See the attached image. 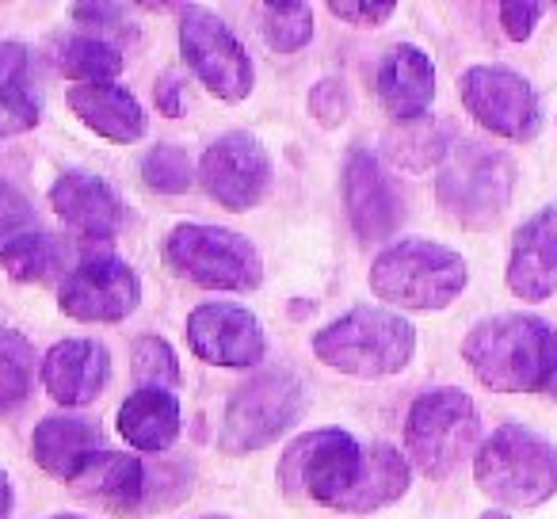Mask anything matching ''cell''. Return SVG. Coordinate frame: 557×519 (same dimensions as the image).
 Here are the masks:
<instances>
[{
  "instance_id": "obj_3",
  "label": "cell",
  "mask_w": 557,
  "mask_h": 519,
  "mask_svg": "<svg viewBox=\"0 0 557 519\" xmlns=\"http://www.w3.org/2000/svg\"><path fill=\"white\" fill-rule=\"evenodd\" d=\"M466 283H470V268H466L462 252L420 237L397 240L371 264L374 295L382 302L417 313L447 310L466 291Z\"/></svg>"
},
{
  "instance_id": "obj_11",
  "label": "cell",
  "mask_w": 557,
  "mask_h": 519,
  "mask_svg": "<svg viewBox=\"0 0 557 519\" xmlns=\"http://www.w3.org/2000/svg\"><path fill=\"white\" fill-rule=\"evenodd\" d=\"M511 161L485 146H458L440 172V199L458 222L481 225L508 207Z\"/></svg>"
},
{
  "instance_id": "obj_15",
  "label": "cell",
  "mask_w": 557,
  "mask_h": 519,
  "mask_svg": "<svg viewBox=\"0 0 557 519\" xmlns=\"http://www.w3.org/2000/svg\"><path fill=\"white\" fill-rule=\"evenodd\" d=\"M504 280L523 302H546L557 295V207H542L516 230Z\"/></svg>"
},
{
  "instance_id": "obj_27",
  "label": "cell",
  "mask_w": 557,
  "mask_h": 519,
  "mask_svg": "<svg viewBox=\"0 0 557 519\" xmlns=\"http://www.w3.org/2000/svg\"><path fill=\"white\" fill-rule=\"evenodd\" d=\"M35 386V344L20 329L0 325V412L27 401Z\"/></svg>"
},
{
  "instance_id": "obj_26",
  "label": "cell",
  "mask_w": 557,
  "mask_h": 519,
  "mask_svg": "<svg viewBox=\"0 0 557 519\" xmlns=\"http://www.w3.org/2000/svg\"><path fill=\"white\" fill-rule=\"evenodd\" d=\"M27 65H32V54L24 42H0V111L16 126L39 123V100L27 85Z\"/></svg>"
},
{
  "instance_id": "obj_18",
  "label": "cell",
  "mask_w": 557,
  "mask_h": 519,
  "mask_svg": "<svg viewBox=\"0 0 557 519\" xmlns=\"http://www.w3.org/2000/svg\"><path fill=\"white\" fill-rule=\"evenodd\" d=\"M54 214L85 237H115L123 230L126 207L108 180L92 172H62L50 187Z\"/></svg>"
},
{
  "instance_id": "obj_23",
  "label": "cell",
  "mask_w": 557,
  "mask_h": 519,
  "mask_svg": "<svg viewBox=\"0 0 557 519\" xmlns=\"http://www.w3.org/2000/svg\"><path fill=\"white\" fill-rule=\"evenodd\" d=\"M180 428H184V412H180L176 394H169V390L138 386L119 405V435L149 455L169 450L180 440Z\"/></svg>"
},
{
  "instance_id": "obj_41",
  "label": "cell",
  "mask_w": 557,
  "mask_h": 519,
  "mask_svg": "<svg viewBox=\"0 0 557 519\" xmlns=\"http://www.w3.org/2000/svg\"><path fill=\"white\" fill-rule=\"evenodd\" d=\"M199 519H233V516H199Z\"/></svg>"
},
{
  "instance_id": "obj_16",
  "label": "cell",
  "mask_w": 557,
  "mask_h": 519,
  "mask_svg": "<svg viewBox=\"0 0 557 519\" xmlns=\"http://www.w3.org/2000/svg\"><path fill=\"white\" fill-rule=\"evenodd\" d=\"M344 202H348L351 225H356L363 245L394 237L405 214L386 169L367 149H356L348 157V169H344Z\"/></svg>"
},
{
  "instance_id": "obj_42",
  "label": "cell",
  "mask_w": 557,
  "mask_h": 519,
  "mask_svg": "<svg viewBox=\"0 0 557 519\" xmlns=\"http://www.w3.org/2000/svg\"><path fill=\"white\" fill-rule=\"evenodd\" d=\"M0 134H4V126H0Z\"/></svg>"
},
{
  "instance_id": "obj_1",
  "label": "cell",
  "mask_w": 557,
  "mask_h": 519,
  "mask_svg": "<svg viewBox=\"0 0 557 519\" xmlns=\"http://www.w3.org/2000/svg\"><path fill=\"white\" fill-rule=\"evenodd\" d=\"M462 359L496 394H539L557 379V333L531 313H500L470 329Z\"/></svg>"
},
{
  "instance_id": "obj_29",
  "label": "cell",
  "mask_w": 557,
  "mask_h": 519,
  "mask_svg": "<svg viewBox=\"0 0 557 519\" xmlns=\"http://www.w3.org/2000/svg\"><path fill=\"white\" fill-rule=\"evenodd\" d=\"M263 39L278 54H295L313 39V9L302 0L263 4Z\"/></svg>"
},
{
  "instance_id": "obj_36",
  "label": "cell",
  "mask_w": 557,
  "mask_h": 519,
  "mask_svg": "<svg viewBox=\"0 0 557 519\" xmlns=\"http://www.w3.org/2000/svg\"><path fill=\"white\" fill-rule=\"evenodd\" d=\"M180 92H184V81H180L176 73H164V77L157 81L153 100H157V111H161L164 119L184 115V100H180Z\"/></svg>"
},
{
  "instance_id": "obj_28",
  "label": "cell",
  "mask_w": 557,
  "mask_h": 519,
  "mask_svg": "<svg viewBox=\"0 0 557 519\" xmlns=\"http://www.w3.org/2000/svg\"><path fill=\"white\" fill-rule=\"evenodd\" d=\"M58 65L65 70V77H73L77 85H111L123 73V54L111 42L92 39V35H77L65 39L58 50Z\"/></svg>"
},
{
  "instance_id": "obj_6",
  "label": "cell",
  "mask_w": 557,
  "mask_h": 519,
  "mask_svg": "<svg viewBox=\"0 0 557 519\" xmlns=\"http://www.w3.org/2000/svg\"><path fill=\"white\" fill-rule=\"evenodd\" d=\"M164 264L207 291H256L263 283L260 252L248 237L222 225L184 222L164 237Z\"/></svg>"
},
{
  "instance_id": "obj_2",
  "label": "cell",
  "mask_w": 557,
  "mask_h": 519,
  "mask_svg": "<svg viewBox=\"0 0 557 519\" xmlns=\"http://www.w3.org/2000/svg\"><path fill=\"white\" fill-rule=\"evenodd\" d=\"M313 356L341 374L389 379L401 374L417 356V329L394 310L356 306L313 336Z\"/></svg>"
},
{
  "instance_id": "obj_13",
  "label": "cell",
  "mask_w": 557,
  "mask_h": 519,
  "mask_svg": "<svg viewBox=\"0 0 557 519\" xmlns=\"http://www.w3.org/2000/svg\"><path fill=\"white\" fill-rule=\"evenodd\" d=\"M141 302V280L119 256H88L65 275L58 291L62 313L96 325H115L126 321Z\"/></svg>"
},
{
  "instance_id": "obj_5",
  "label": "cell",
  "mask_w": 557,
  "mask_h": 519,
  "mask_svg": "<svg viewBox=\"0 0 557 519\" xmlns=\"http://www.w3.org/2000/svg\"><path fill=\"white\" fill-rule=\"evenodd\" d=\"M481 417L470 394L440 386L420 394L405 420V450L412 466L428 478H447L478 450Z\"/></svg>"
},
{
  "instance_id": "obj_12",
  "label": "cell",
  "mask_w": 557,
  "mask_h": 519,
  "mask_svg": "<svg viewBox=\"0 0 557 519\" xmlns=\"http://www.w3.org/2000/svg\"><path fill=\"white\" fill-rule=\"evenodd\" d=\"M199 180L218 207L240 210L256 207L271 187V153L256 134L233 131L207 146L199 161Z\"/></svg>"
},
{
  "instance_id": "obj_40",
  "label": "cell",
  "mask_w": 557,
  "mask_h": 519,
  "mask_svg": "<svg viewBox=\"0 0 557 519\" xmlns=\"http://www.w3.org/2000/svg\"><path fill=\"white\" fill-rule=\"evenodd\" d=\"M50 519H85V516H70V511H65V516H50Z\"/></svg>"
},
{
  "instance_id": "obj_34",
  "label": "cell",
  "mask_w": 557,
  "mask_h": 519,
  "mask_svg": "<svg viewBox=\"0 0 557 519\" xmlns=\"http://www.w3.org/2000/svg\"><path fill=\"white\" fill-rule=\"evenodd\" d=\"M539 16H542V4H534V0H508V4H500V24L511 42L531 39L534 27H539Z\"/></svg>"
},
{
  "instance_id": "obj_20",
  "label": "cell",
  "mask_w": 557,
  "mask_h": 519,
  "mask_svg": "<svg viewBox=\"0 0 557 519\" xmlns=\"http://www.w3.org/2000/svg\"><path fill=\"white\" fill-rule=\"evenodd\" d=\"M100 450H103L100 424L88 417H70V412L39 420V428L32 435L35 466L42 473H50L54 481H73Z\"/></svg>"
},
{
  "instance_id": "obj_7",
  "label": "cell",
  "mask_w": 557,
  "mask_h": 519,
  "mask_svg": "<svg viewBox=\"0 0 557 519\" xmlns=\"http://www.w3.org/2000/svg\"><path fill=\"white\" fill-rule=\"evenodd\" d=\"M306 409V382L290 367H275L256 379H248L225 405L222 447L230 455L271 447L278 435H287Z\"/></svg>"
},
{
  "instance_id": "obj_30",
  "label": "cell",
  "mask_w": 557,
  "mask_h": 519,
  "mask_svg": "<svg viewBox=\"0 0 557 519\" xmlns=\"http://www.w3.org/2000/svg\"><path fill=\"white\" fill-rule=\"evenodd\" d=\"M131 367L134 379L141 382V390H176L180 386V359L172 351V344L164 336H138L131 348Z\"/></svg>"
},
{
  "instance_id": "obj_24",
  "label": "cell",
  "mask_w": 557,
  "mask_h": 519,
  "mask_svg": "<svg viewBox=\"0 0 557 519\" xmlns=\"http://www.w3.org/2000/svg\"><path fill=\"white\" fill-rule=\"evenodd\" d=\"M81 496L108 504V511H141V489H146V466L123 450H100L92 462L70 481Z\"/></svg>"
},
{
  "instance_id": "obj_31",
  "label": "cell",
  "mask_w": 557,
  "mask_h": 519,
  "mask_svg": "<svg viewBox=\"0 0 557 519\" xmlns=\"http://www.w3.org/2000/svg\"><path fill=\"white\" fill-rule=\"evenodd\" d=\"M141 180H146L149 191L184 195L187 187L195 184V164H191V157H187V149L161 141V146H153L141 157Z\"/></svg>"
},
{
  "instance_id": "obj_4",
  "label": "cell",
  "mask_w": 557,
  "mask_h": 519,
  "mask_svg": "<svg viewBox=\"0 0 557 519\" xmlns=\"http://www.w3.org/2000/svg\"><path fill=\"white\" fill-rule=\"evenodd\" d=\"M478 489L504 508H539L557 493V447L523 424H504L478 447Z\"/></svg>"
},
{
  "instance_id": "obj_32",
  "label": "cell",
  "mask_w": 557,
  "mask_h": 519,
  "mask_svg": "<svg viewBox=\"0 0 557 519\" xmlns=\"http://www.w3.org/2000/svg\"><path fill=\"white\" fill-rule=\"evenodd\" d=\"M306 108H310V115L318 119L325 131H336V126L348 123V115H351L348 85H344L341 77H321L318 85L310 88V96H306Z\"/></svg>"
},
{
  "instance_id": "obj_38",
  "label": "cell",
  "mask_w": 557,
  "mask_h": 519,
  "mask_svg": "<svg viewBox=\"0 0 557 519\" xmlns=\"http://www.w3.org/2000/svg\"><path fill=\"white\" fill-rule=\"evenodd\" d=\"M12 516V481L9 473L0 470V519H9Z\"/></svg>"
},
{
  "instance_id": "obj_37",
  "label": "cell",
  "mask_w": 557,
  "mask_h": 519,
  "mask_svg": "<svg viewBox=\"0 0 557 519\" xmlns=\"http://www.w3.org/2000/svg\"><path fill=\"white\" fill-rule=\"evenodd\" d=\"M73 12H77V16L85 20V24H111L108 16H119L115 4H77Z\"/></svg>"
},
{
  "instance_id": "obj_19",
  "label": "cell",
  "mask_w": 557,
  "mask_h": 519,
  "mask_svg": "<svg viewBox=\"0 0 557 519\" xmlns=\"http://www.w3.org/2000/svg\"><path fill=\"white\" fill-rule=\"evenodd\" d=\"M374 85H379V100L389 115L401 119V123H417V119H424V111L432 108L435 65L420 47L397 42L379 62Z\"/></svg>"
},
{
  "instance_id": "obj_9",
  "label": "cell",
  "mask_w": 557,
  "mask_h": 519,
  "mask_svg": "<svg viewBox=\"0 0 557 519\" xmlns=\"http://www.w3.org/2000/svg\"><path fill=\"white\" fill-rule=\"evenodd\" d=\"M458 96L473 123L485 126L496 138L527 141L542 131V108L531 81L519 77L508 65H470L458 77Z\"/></svg>"
},
{
  "instance_id": "obj_33",
  "label": "cell",
  "mask_w": 557,
  "mask_h": 519,
  "mask_svg": "<svg viewBox=\"0 0 557 519\" xmlns=\"http://www.w3.org/2000/svg\"><path fill=\"white\" fill-rule=\"evenodd\" d=\"M35 230V207L20 187H12L9 180H0V248L12 245L20 233Z\"/></svg>"
},
{
  "instance_id": "obj_35",
  "label": "cell",
  "mask_w": 557,
  "mask_h": 519,
  "mask_svg": "<svg viewBox=\"0 0 557 519\" xmlns=\"http://www.w3.org/2000/svg\"><path fill=\"white\" fill-rule=\"evenodd\" d=\"M329 12L348 20V24H359V27H382L397 12V4L394 0H382V4H367V0H333Z\"/></svg>"
},
{
  "instance_id": "obj_39",
  "label": "cell",
  "mask_w": 557,
  "mask_h": 519,
  "mask_svg": "<svg viewBox=\"0 0 557 519\" xmlns=\"http://www.w3.org/2000/svg\"><path fill=\"white\" fill-rule=\"evenodd\" d=\"M481 519H508V516H504V511H485Z\"/></svg>"
},
{
  "instance_id": "obj_14",
  "label": "cell",
  "mask_w": 557,
  "mask_h": 519,
  "mask_svg": "<svg viewBox=\"0 0 557 519\" xmlns=\"http://www.w3.org/2000/svg\"><path fill=\"white\" fill-rule=\"evenodd\" d=\"M187 348L202 363L214 367H256L268 348L263 325L248 306L237 302H202L187 318Z\"/></svg>"
},
{
  "instance_id": "obj_21",
  "label": "cell",
  "mask_w": 557,
  "mask_h": 519,
  "mask_svg": "<svg viewBox=\"0 0 557 519\" xmlns=\"http://www.w3.org/2000/svg\"><path fill=\"white\" fill-rule=\"evenodd\" d=\"M70 108L88 131H96L108 141H138L146 138V111L138 96L126 92L123 85H73Z\"/></svg>"
},
{
  "instance_id": "obj_25",
  "label": "cell",
  "mask_w": 557,
  "mask_h": 519,
  "mask_svg": "<svg viewBox=\"0 0 557 519\" xmlns=\"http://www.w3.org/2000/svg\"><path fill=\"white\" fill-rule=\"evenodd\" d=\"M0 264L16 283H47L62 272V240L47 230H27L0 248Z\"/></svg>"
},
{
  "instance_id": "obj_10",
  "label": "cell",
  "mask_w": 557,
  "mask_h": 519,
  "mask_svg": "<svg viewBox=\"0 0 557 519\" xmlns=\"http://www.w3.org/2000/svg\"><path fill=\"white\" fill-rule=\"evenodd\" d=\"M180 50L195 77L214 92L218 100H245L252 92V58L240 47L237 35L218 20L214 12L187 9L180 20Z\"/></svg>"
},
{
  "instance_id": "obj_22",
  "label": "cell",
  "mask_w": 557,
  "mask_h": 519,
  "mask_svg": "<svg viewBox=\"0 0 557 519\" xmlns=\"http://www.w3.org/2000/svg\"><path fill=\"white\" fill-rule=\"evenodd\" d=\"M412 485L409 458L394 447V443H371L363 450V462H359V478L351 481V489L344 493V501L336 504V511H351V516H367V511H379L386 504L401 501Z\"/></svg>"
},
{
  "instance_id": "obj_17",
  "label": "cell",
  "mask_w": 557,
  "mask_h": 519,
  "mask_svg": "<svg viewBox=\"0 0 557 519\" xmlns=\"http://www.w3.org/2000/svg\"><path fill=\"white\" fill-rule=\"evenodd\" d=\"M108 379H111L108 348L100 341H88V336L58 341L47 351V359H42V386L65 409L92 405L108 390Z\"/></svg>"
},
{
  "instance_id": "obj_8",
  "label": "cell",
  "mask_w": 557,
  "mask_h": 519,
  "mask_svg": "<svg viewBox=\"0 0 557 519\" xmlns=\"http://www.w3.org/2000/svg\"><path fill=\"white\" fill-rule=\"evenodd\" d=\"M363 447L351 432L341 428H318V432L295 440L278 458V485L287 496H306L325 508H336L351 481L359 478Z\"/></svg>"
}]
</instances>
